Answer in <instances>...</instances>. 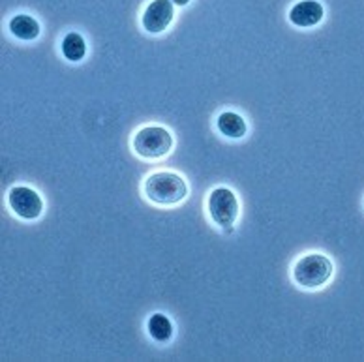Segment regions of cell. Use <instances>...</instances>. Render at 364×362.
Wrapping results in <instances>:
<instances>
[{"label":"cell","instance_id":"1","mask_svg":"<svg viewBox=\"0 0 364 362\" xmlns=\"http://www.w3.org/2000/svg\"><path fill=\"white\" fill-rule=\"evenodd\" d=\"M145 196L149 201L161 205V207H169V205H177L184 201L188 196V184L177 173L171 171H158L152 173L145 181Z\"/></svg>","mask_w":364,"mask_h":362},{"label":"cell","instance_id":"2","mask_svg":"<svg viewBox=\"0 0 364 362\" xmlns=\"http://www.w3.org/2000/svg\"><path fill=\"white\" fill-rule=\"evenodd\" d=\"M333 263L327 255L308 254L293 267V280L304 289H319L333 276Z\"/></svg>","mask_w":364,"mask_h":362},{"label":"cell","instance_id":"3","mask_svg":"<svg viewBox=\"0 0 364 362\" xmlns=\"http://www.w3.org/2000/svg\"><path fill=\"white\" fill-rule=\"evenodd\" d=\"M173 149V135L164 126H145L134 135V150L145 160H158Z\"/></svg>","mask_w":364,"mask_h":362},{"label":"cell","instance_id":"4","mask_svg":"<svg viewBox=\"0 0 364 362\" xmlns=\"http://www.w3.org/2000/svg\"><path fill=\"white\" fill-rule=\"evenodd\" d=\"M208 214L220 228H233L239 218V199L229 188H214L208 196Z\"/></svg>","mask_w":364,"mask_h":362},{"label":"cell","instance_id":"5","mask_svg":"<svg viewBox=\"0 0 364 362\" xmlns=\"http://www.w3.org/2000/svg\"><path fill=\"white\" fill-rule=\"evenodd\" d=\"M8 205L23 220H38L43 213V201L36 190L28 186H14L8 192Z\"/></svg>","mask_w":364,"mask_h":362},{"label":"cell","instance_id":"6","mask_svg":"<svg viewBox=\"0 0 364 362\" xmlns=\"http://www.w3.org/2000/svg\"><path fill=\"white\" fill-rule=\"evenodd\" d=\"M175 10L171 0H152L141 17V25L151 34H160L173 23Z\"/></svg>","mask_w":364,"mask_h":362},{"label":"cell","instance_id":"7","mask_svg":"<svg viewBox=\"0 0 364 362\" xmlns=\"http://www.w3.org/2000/svg\"><path fill=\"white\" fill-rule=\"evenodd\" d=\"M325 10L319 0H301L289 11V21L301 28H310L323 21Z\"/></svg>","mask_w":364,"mask_h":362},{"label":"cell","instance_id":"8","mask_svg":"<svg viewBox=\"0 0 364 362\" xmlns=\"http://www.w3.org/2000/svg\"><path fill=\"white\" fill-rule=\"evenodd\" d=\"M216 128L222 135L229 137V139H240L246 135V120L240 117L239 113H233V111H225L218 117L216 120Z\"/></svg>","mask_w":364,"mask_h":362},{"label":"cell","instance_id":"9","mask_svg":"<svg viewBox=\"0 0 364 362\" xmlns=\"http://www.w3.org/2000/svg\"><path fill=\"white\" fill-rule=\"evenodd\" d=\"M8 26H10L11 34L23 40V42H32V40H36L40 36V23L32 16H26V14L11 17Z\"/></svg>","mask_w":364,"mask_h":362},{"label":"cell","instance_id":"10","mask_svg":"<svg viewBox=\"0 0 364 362\" xmlns=\"http://www.w3.org/2000/svg\"><path fill=\"white\" fill-rule=\"evenodd\" d=\"M60 49H63V55L70 63H79L87 55V43H85V38L79 32H68L64 36L63 43H60Z\"/></svg>","mask_w":364,"mask_h":362},{"label":"cell","instance_id":"11","mask_svg":"<svg viewBox=\"0 0 364 362\" xmlns=\"http://www.w3.org/2000/svg\"><path fill=\"white\" fill-rule=\"evenodd\" d=\"M146 329H149L151 338H154L160 344H166L173 338V323L164 314H154V316L149 317Z\"/></svg>","mask_w":364,"mask_h":362},{"label":"cell","instance_id":"12","mask_svg":"<svg viewBox=\"0 0 364 362\" xmlns=\"http://www.w3.org/2000/svg\"><path fill=\"white\" fill-rule=\"evenodd\" d=\"M173 4H177V6H186L190 0H171Z\"/></svg>","mask_w":364,"mask_h":362}]
</instances>
